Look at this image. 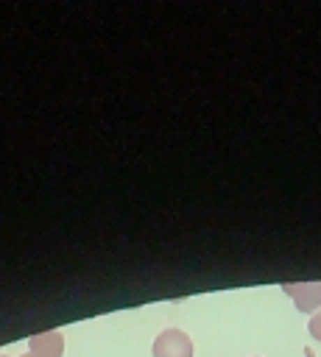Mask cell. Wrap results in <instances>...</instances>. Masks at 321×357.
Returning <instances> with one entry per match:
<instances>
[{
    "mask_svg": "<svg viewBox=\"0 0 321 357\" xmlns=\"http://www.w3.org/2000/svg\"><path fill=\"white\" fill-rule=\"evenodd\" d=\"M154 357H193L195 354V346H193V337L179 329V326H167L156 335L154 340Z\"/></svg>",
    "mask_w": 321,
    "mask_h": 357,
    "instance_id": "1",
    "label": "cell"
},
{
    "mask_svg": "<svg viewBox=\"0 0 321 357\" xmlns=\"http://www.w3.org/2000/svg\"><path fill=\"white\" fill-rule=\"evenodd\" d=\"M282 290L293 298L299 312L321 310V282H282Z\"/></svg>",
    "mask_w": 321,
    "mask_h": 357,
    "instance_id": "2",
    "label": "cell"
},
{
    "mask_svg": "<svg viewBox=\"0 0 321 357\" xmlns=\"http://www.w3.org/2000/svg\"><path fill=\"white\" fill-rule=\"evenodd\" d=\"M28 349L33 357H61L64 354V335L61 329H47L28 337Z\"/></svg>",
    "mask_w": 321,
    "mask_h": 357,
    "instance_id": "3",
    "label": "cell"
},
{
    "mask_svg": "<svg viewBox=\"0 0 321 357\" xmlns=\"http://www.w3.org/2000/svg\"><path fill=\"white\" fill-rule=\"evenodd\" d=\"M307 332H310V335H313V337L321 343V310L310 315V321H307Z\"/></svg>",
    "mask_w": 321,
    "mask_h": 357,
    "instance_id": "4",
    "label": "cell"
},
{
    "mask_svg": "<svg viewBox=\"0 0 321 357\" xmlns=\"http://www.w3.org/2000/svg\"><path fill=\"white\" fill-rule=\"evenodd\" d=\"M20 357H33V354H31V351H25V354H20Z\"/></svg>",
    "mask_w": 321,
    "mask_h": 357,
    "instance_id": "5",
    "label": "cell"
},
{
    "mask_svg": "<svg viewBox=\"0 0 321 357\" xmlns=\"http://www.w3.org/2000/svg\"><path fill=\"white\" fill-rule=\"evenodd\" d=\"M0 357H8V354H3V351H0Z\"/></svg>",
    "mask_w": 321,
    "mask_h": 357,
    "instance_id": "6",
    "label": "cell"
}]
</instances>
